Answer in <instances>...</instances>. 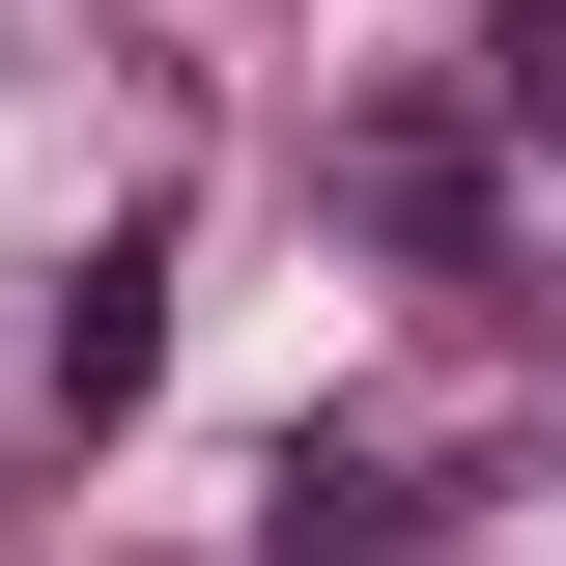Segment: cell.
<instances>
[{
    "label": "cell",
    "instance_id": "cell-3",
    "mask_svg": "<svg viewBox=\"0 0 566 566\" xmlns=\"http://www.w3.org/2000/svg\"><path fill=\"white\" fill-rule=\"evenodd\" d=\"M340 199L397 227V255H482V142H453V114H368V142H340Z\"/></svg>",
    "mask_w": 566,
    "mask_h": 566
},
{
    "label": "cell",
    "instance_id": "cell-2",
    "mask_svg": "<svg viewBox=\"0 0 566 566\" xmlns=\"http://www.w3.org/2000/svg\"><path fill=\"white\" fill-rule=\"evenodd\" d=\"M424 538V453H368V424H283V566H397Z\"/></svg>",
    "mask_w": 566,
    "mask_h": 566
},
{
    "label": "cell",
    "instance_id": "cell-1",
    "mask_svg": "<svg viewBox=\"0 0 566 566\" xmlns=\"http://www.w3.org/2000/svg\"><path fill=\"white\" fill-rule=\"evenodd\" d=\"M29 368H57V424H142V368H170V227H114V255L57 283V340H29Z\"/></svg>",
    "mask_w": 566,
    "mask_h": 566
}]
</instances>
